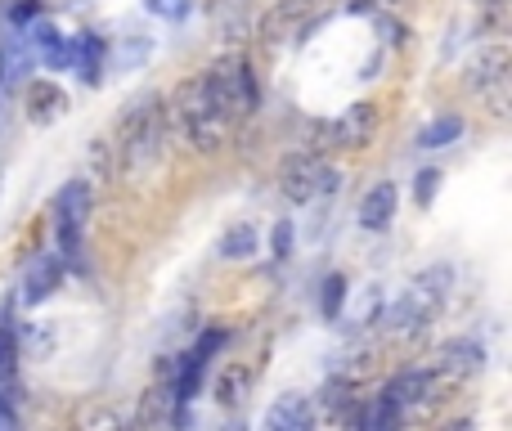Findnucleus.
Wrapping results in <instances>:
<instances>
[{"label":"nucleus","instance_id":"f257e3e1","mask_svg":"<svg viewBox=\"0 0 512 431\" xmlns=\"http://www.w3.org/2000/svg\"><path fill=\"white\" fill-rule=\"evenodd\" d=\"M167 113V135L180 144V149H194V153H221L225 140H230V122L212 108L203 90V77H189L171 90V99L162 104Z\"/></svg>","mask_w":512,"mask_h":431},{"label":"nucleus","instance_id":"f03ea898","mask_svg":"<svg viewBox=\"0 0 512 431\" xmlns=\"http://www.w3.org/2000/svg\"><path fill=\"white\" fill-rule=\"evenodd\" d=\"M162 144H167V113H162L158 95H144L126 108V117L117 122V140H113V158L126 176H149L162 158Z\"/></svg>","mask_w":512,"mask_h":431},{"label":"nucleus","instance_id":"7ed1b4c3","mask_svg":"<svg viewBox=\"0 0 512 431\" xmlns=\"http://www.w3.org/2000/svg\"><path fill=\"white\" fill-rule=\"evenodd\" d=\"M198 77H203V90H207V99H212V108L230 126L261 108V86H256V72L243 54H221V59H212L207 72H198Z\"/></svg>","mask_w":512,"mask_h":431},{"label":"nucleus","instance_id":"20e7f679","mask_svg":"<svg viewBox=\"0 0 512 431\" xmlns=\"http://www.w3.org/2000/svg\"><path fill=\"white\" fill-rule=\"evenodd\" d=\"M450 279H454L450 265H432V270L418 274V279L396 297V306L382 315L387 333L391 337H414L418 328H427V319H432L436 310H441V301L450 297Z\"/></svg>","mask_w":512,"mask_h":431},{"label":"nucleus","instance_id":"39448f33","mask_svg":"<svg viewBox=\"0 0 512 431\" xmlns=\"http://www.w3.org/2000/svg\"><path fill=\"white\" fill-rule=\"evenodd\" d=\"M319 5H324V0H274V5L265 9L261 27H256V36H261L265 45H279V41H288V36L306 32V27L315 23Z\"/></svg>","mask_w":512,"mask_h":431},{"label":"nucleus","instance_id":"423d86ee","mask_svg":"<svg viewBox=\"0 0 512 431\" xmlns=\"http://www.w3.org/2000/svg\"><path fill=\"white\" fill-rule=\"evenodd\" d=\"M319 167L324 162L315 158V153H306V149H292V153H283V162H279V194L288 198V203H310V198L319 194Z\"/></svg>","mask_w":512,"mask_h":431},{"label":"nucleus","instance_id":"0eeeda50","mask_svg":"<svg viewBox=\"0 0 512 431\" xmlns=\"http://www.w3.org/2000/svg\"><path fill=\"white\" fill-rule=\"evenodd\" d=\"M432 369L445 373V378H454V382L477 378V373L486 369V342H477V337H450V342L436 346Z\"/></svg>","mask_w":512,"mask_h":431},{"label":"nucleus","instance_id":"6e6552de","mask_svg":"<svg viewBox=\"0 0 512 431\" xmlns=\"http://www.w3.org/2000/svg\"><path fill=\"white\" fill-rule=\"evenodd\" d=\"M373 135H378V104H369V99L351 104L333 126H328V144H333V149H351V153L369 149Z\"/></svg>","mask_w":512,"mask_h":431},{"label":"nucleus","instance_id":"1a4fd4ad","mask_svg":"<svg viewBox=\"0 0 512 431\" xmlns=\"http://www.w3.org/2000/svg\"><path fill=\"white\" fill-rule=\"evenodd\" d=\"M508 81V41H486L472 50V59L463 63V86L486 95L490 86Z\"/></svg>","mask_w":512,"mask_h":431},{"label":"nucleus","instance_id":"9d476101","mask_svg":"<svg viewBox=\"0 0 512 431\" xmlns=\"http://www.w3.org/2000/svg\"><path fill=\"white\" fill-rule=\"evenodd\" d=\"M23 108H27V122L32 126H54L68 113V90L50 77H36V81H27V90H23Z\"/></svg>","mask_w":512,"mask_h":431},{"label":"nucleus","instance_id":"9b49d317","mask_svg":"<svg viewBox=\"0 0 512 431\" xmlns=\"http://www.w3.org/2000/svg\"><path fill=\"white\" fill-rule=\"evenodd\" d=\"M50 216H54V229H86V216H90V185L86 180H68V185L54 194L50 203Z\"/></svg>","mask_w":512,"mask_h":431},{"label":"nucleus","instance_id":"f8f14e48","mask_svg":"<svg viewBox=\"0 0 512 431\" xmlns=\"http://www.w3.org/2000/svg\"><path fill=\"white\" fill-rule=\"evenodd\" d=\"M104 59H108L104 36H95V32L72 36V45H68V63L77 68V77L86 81V86H99V77H104Z\"/></svg>","mask_w":512,"mask_h":431},{"label":"nucleus","instance_id":"ddd939ff","mask_svg":"<svg viewBox=\"0 0 512 431\" xmlns=\"http://www.w3.org/2000/svg\"><path fill=\"white\" fill-rule=\"evenodd\" d=\"M59 279H63L59 256H50V252L36 256L23 274V306H41V301H50L54 292H59Z\"/></svg>","mask_w":512,"mask_h":431},{"label":"nucleus","instance_id":"4468645a","mask_svg":"<svg viewBox=\"0 0 512 431\" xmlns=\"http://www.w3.org/2000/svg\"><path fill=\"white\" fill-rule=\"evenodd\" d=\"M252 387H256L252 364H225V369L216 373V382H212V396H216V405L221 409H239V405H248Z\"/></svg>","mask_w":512,"mask_h":431},{"label":"nucleus","instance_id":"2eb2a0df","mask_svg":"<svg viewBox=\"0 0 512 431\" xmlns=\"http://www.w3.org/2000/svg\"><path fill=\"white\" fill-rule=\"evenodd\" d=\"M265 427L270 431H310L315 427V405H310V396H297V391L279 396L270 405V414H265Z\"/></svg>","mask_w":512,"mask_h":431},{"label":"nucleus","instance_id":"dca6fc26","mask_svg":"<svg viewBox=\"0 0 512 431\" xmlns=\"http://www.w3.org/2000/svg\"><path fill=\"white\" fill-rule=\"evenodd\" d=\"M27 50H32V59H41L45 68H68V41H63L59 27L45 23V18H32V32H27Z\"/></svg>","mask_w":512,"mask_h":431},{"label":"nucleus","instance_id":"f3484780","mask_svg":"<svg viewBox=\"0 0 512 431\" xmlns=\"http://www.w3.org/2000/svg\"><path fill=\"white\" fill-rule=\"evenodd\" d=\"M27 63H32V50H27V36L14 32L0 41V104L9 99V90H14V81L27 72Z\"/></svg>","mask_w":512,"mask_h":431},{"label":"nucleus","instance_id":"a211bd4d","mask_svg":"<svg viewBox=\"0 0 512 431\" xmlns=\"http://www.w3.org/2000/svg\"><path fill=\"white\" fill-rule=\"evenodd\" d=\"M396 203H400V194H396V185H391V180L373 185L369 194L360 198V225L364 229H387L391 216H396Z\"/></svg>","mask_w":512,"mask_h":431},{"label":"nucleus","instance_id":"6ab92c4d","mask_svg":"<svg viewBox=\"0 0 512 431\" xmlns=\"http://www.w3.org/2000/svg\"><path fill=\"white\" fill-rule=\"evenodd\" d=\"M117 176V158H113V140H90V149H86V171H81V180H86L90 189L95 185H104V180H113Z\"/></svg>","mask_w":512,"mask_h":431},{"label":"nucleus","instance_id":"aec40b11","mask_svg":"<svg viewBox=\"0 0 512 431\" xmlns=\"http://www.w3.org/2000/svg\"><path fill=\"white\" fill-rule=\"evenodd\" d=\"M171 405H176V396H171V378H158V382H153V387L140 396V414H135V423H140V427L162 423Z\"/></svg>","mask_w":512,"mask_h":431},{"label":"nucleus","instance_id":"412c9836","mask_svg":"<svg viewBox=\"0 0 512 431\" xmlns=\"http://www.w3.org/2000/svg\"><path fill=\"white\" fill-rule=\"evenodd\" d=\"M355 391H360V387H355V382H346L342 373H333V378L324 382V391H319V405H324L333 418H342V423H346V414H351V409H355V400H360V396H355Z\"/></svg>","mask_w":512,"mask_h":431},{"label":"nucleus","instance_id":"4be33fe9","mask_svg":"<svg viewBox=\"0 0 512 431\" xmlns=\"http://www.w3.org/2000/svg\"><path fill=\"white\" fill-rule=\"evenodd\" d=\"M463 135V117L459 113H445V117H432V122L418 131V149H445Z\"/></svg>","mask_w":512,"mask_h":431},{"label":"nucleus","instance_id":"5701e85b","mask_svg":"<svg viewBox=\"0 0 512 431\" xmlns=\"http://www.w3.org/2000/svg\"><path fill=\"white\" fill-rule=\"evenodd\" d=\"M256 252V229L252 225H234L221 234V256L225 261H248Z\"/></svg>","mask_w":512,"mask_h":431},{"label":"nucleus","instance_id":"b1692460","mask_svg":"<svg viewBox=\"0 0 512 431\" xmlns=\"http://www.w3.org/2000/svg\"><path fill=\"white\" fill-rule=\"evenodd\" d=\"M346 306V274H328L324 288H319V315L324 319H337Z\"/></svg>","mask_w":512,"mask_h":431},{"label":"nucleus","instance_id":"393cba45","mask_svg":"<svg viewBox=\"0 0 512 431\" xmlns=\"http://www.w3.org/2000/svg\"><path fill=\"white\" fill-rule=\"evenodd\" d=\"M373 369H378L373 351H355V355H346V364L337 373H342L346 382H355V387H364V378H373Z\"/></svg>","mask_w":512,"mask_h":431},{"label":"nucleus","instance_id":"a878e982","mask_svg":"<svg viewBox=\"0 0 512 431\" xmlns=\"http://www.w3.org/2000/svg\"><path fill=\"white\" fill-rule=\"evenodd\" d=\"M0 423H18V373H0Z\"/></svg>","mask_w":512,"mask_h":431},{"label":"nucleus","instance_id":"bb28decb","mask_svg":"<svg viewBox=\"0 0 512 431\" xmlns=\"http://www.w3.org/2000/svg\"><path fill=\"white\" fill-rule=\"evenodd\" d=\"M436 189H441V171H436V167H423V171L414 176V203H418V207H432Z\"/></svg>","mask_w":512,"mask_h":431},{"label":"nucleus","instance_id":"cd10ccee","mask_svg":"<svg viewBox=\"0 0 512 431\" xmlns=\"http://www.w3.org/2000/svg\"><path fill=\"white\" fill-rule=\"evenodd\" d=\"M144 9H149L153 18H167V23H180V18H189L194 0H144Z\"/></svg>","mask_w":512,"mask_h":431},{"label":"nucleus","instance_id":"c85d7f7f","mask_svg":"<svg viewBox=\"0 0 512 431\" xmlns=\"http://www.w3.org/2000/svg\"><path fill=\"white\" fill-rule=\"evenodd\" d=\"M225 337H230L225 328H203V333H198V342H194V355H198V360H212V355L225 346Z\"/></svg>","mask_w":512,"mask_h":431},{"label":"nucleus","instance_id":"c756f323","mask_svg":"<svg viewBox=\"0 0 512 431\" xmlns=\"http://www.w3.org/2000/svg\"><path fill=\"white\" fill-rule=\"evenodd\" d=\"M270 252H274V261H288L292 256V220H279L270 229Z\"/></svg>","mask_w":512,"mask_h":431},{"label":"nucleus","instance_id":"7c9ffc66","mask_svg":"<svg viewBox=\"0 0 512 431\" xmlns=\"http://www.w3.org/2000/svg\"><path fill=\"white\" fill-rule=\"evenodd\" d=\"M77 423L86 427V431H95V427H108V431H117V427H122V414H117V409H90V414H81Z\"/></svg>","mask_w":512,"mask_h":431},{"label":"nucleus","instance_id":"2f4dec72","mask_svg":"<svg viewBox=\"0 0 512 431\" xmlns=\"http://www.w3.org/2000/svg\"><path fill=\"white\" fill-rule=\"evenodd\" d=\"M472 5H477L481 27H499V23H504V9H508V0H472Z\"/></svg>","mask_w":512,"mask_h":431},{"label":"nucleus","instance_id":"473e14b6","mask_svg":"<svg viewBox=\"0 0 512 431\" xmlns=\"http://www.w3.org/2000/svg\"><path fill=\"white\" fill-rule=\"evenodd\" d=\"M378 315H382V292L369 288L364 292V301H360V310H355V324H373Z\"/></svg>","mask_w":512,"mask_h":431},{"label":"nucleus","instance_id":"72a5a7b5","mask_svg":"<svg viewBox=\"0 0 512 431\" xmlns=\"http://www.w3.org/2000/svg\"><path fill=\"white\" fill-rule=\"evenodd\" d=\"M41 0H18V5L14 9H9V23H14V27H27V23H32V18H41Z\"/></svg>","mask_w":512,"mask_h":431},{"label":"nucleus","instance_id":"f704fd0d","mask_svg":"<svg viewBox=\"0 0 512 431\" xmlns=\"http://www.w3.org/2000/svg\"><path fill=\"white\" fill-rule=\"evenodd\" d=\"M50 346H54V337L50 333H45V328H32V351H50Z\"/></svg>","mask_w":512,"mask_h":431},{"label":"nucleus","instance_id":"c9c22d12","mask_svg":"<svg viewBox=\"0 0 512 431\" xmlns=\"http://www.w3.org/2000/svg\"><path fill=\"white\" fill-rule=\"evenodd\" d=\"M360 5V0H355ZM369 5H391V9H400V5H409V0H369Z\"/></svg>","mask_w":512,"mask_h":431}]
</instances>
